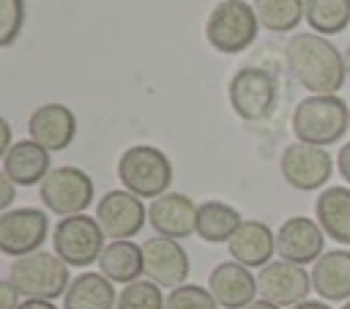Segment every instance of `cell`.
I'll use <instances>...</instances> for the list:
<instances>
[{
	"label": "cell",
	"mask_w": 350,
	"mask_h": 309,
	"mask_svg": "<svg viewBox=\"0 0 350 309\" xmlns=\"http://www.w3.org/2000/svg\"><path fill=\"white\" fill-rule=\"evenodd\" d=\"M290 129L295 142L328 148L350 129V107L339 96H306L295 104Z\"/></svg>",
	"instance_id": "cell-2"
},
{
	"label": "cell",
	"mask_w": 350,
	"mask_h": 309,
	"mask_svg": "<svg viewBox=\"0 0 350 309\" xmlns=\"http://www.w3.org/2000/svg\"><path fill=\"white\" fill-rule=\"evenodd\" d=\"M287 71L312 96H336L347 79L345 52H339L325 36L293 33L284 46Z\"/></svg>",
	"instance_id": "cell-1"
},
{
	"label": "cell",
	"mask_w": 350,
	"mask_h": 309,
	"mask_svg": "<svg viewBox=\"0 0 350 309\" xmlns=\"http://www.w3.org/2000/svg\"><path fill=\"white\" fill-rule=\"evenodd\" d=\"M230 257L246 268H265L276 254V232L260 219H243L227 243Z\"/></svg>",
	"instance_id": "cell-18"
},
{
	"label": "cell",
	"mask_w": 350,
	"mask_h": 309,
	"mask_svg": "<svg viewBox=\"0 0 350 309\" xmlns=\"http://www.w3.org/2000/svg\"><path fill=\"white\" fill-rule=\"evenodd\" d=\"M276 254L284 263L295 265H314L325 254V232L317 219L309 216H290L276 230Z\"/></svg>",
	"instance_id": "cell-12"
},
{
	"label": "cell",
	"mask_w": 350,
	"mask_h": 309,
	"mask_svg": "<svg viewBox=\"0 0 350 309\" xmlns=\"http://www.w3.org/2000/svg\"><path fill=\"white\" fill-rule=\"evenodd\" d=\"M5 279L19 290L22 298H44V301L63 298L71 284L68 265L55 252H44V249L16 257L8 265Z\"/></svg>",
	"instance_id": "cell-4"
},
{
	"label": "cell",
	"mask_w": 350,
	"mask_h": 309,
	"mask_svg": "<svg viewBox=\"0 0 350 309\" xmlns=\"http://www.w3.org/2000/svg\"><path fill=\"white\" fill-rule=\"evenodd\" d=\"M290 309H331V306H328V301H323V298H317V301L306 298V301H301V304H295V306H290Z\"/></svg>",
	"instance_id": "cell-35"
},
{
	"label": "cell",
	"mask_w": 350,
	"mask_h": 309,
	"mask_svg": "<svg viewBox=\"0 0 350 309\" xmlns=\"http://www.w3.org/2000/svg\"><path fill=\"white\" fill-rule=\"evenodd\" d=\"M342 309H350V301H345V306H342Z\"/></svg>",
	"instance_id": "cell-38"
},
{
	"label": "cell",
	"mask_w": 350,
	"mask_h": 309,
	"mask_svg": "<svg viewBox=\"0 0 350 309\" xmlns=\"http://www.w3.org/2000/svg\"><path fill=\"white\" fill-rule=\"evenodd\" d=\"M314 219L325 238L350 246V186H325L314 200Z\"/></svg>",
	"instance_id": "cell-21"
},
{
	"label": "cell",
	"mask_w": 350,
	"mask_h": 309,
	"mask_svg": "<svg viewBox=\"0 0 350 309\" xmlns=\"http://www.w3.org/2000/svg\"><path fill=\"white\" fill-rule=\"evenodd\" d=\"M345 68H347V77H350V46L345 49Z\"/></svg>",
	"instance_id": "cell-37"
},
{
	"label": "cell",
	"mask_w": 350,
	"mask_h": 309,
	"mask_svg": "<svg viewBox=\"0 0 350 309\" xmlns=\"http://www.w3.org/2000/svg\"><path fill=\"white\" fill-rule=\"evenodd\" d=\"M208 290L213 293V298H216V304L221 309H246L260 295L257 276L252 273V268H246V265H241L235 260L219 263L211 271Z\"/></svg>",
	"instance_id": "cell-17"
},
{
	"label": "cell",
	"mask_w": 350,
	"mask_h": 309,
	"mask_svg": "<svg viewBox=\"0 0 350 309\" xmlns=\"http://www.w3.org/2000/svg\"><path fill=\"white\" fill-rule=\"evenodd\" d=\"M14 194H16V183H14L5 172H0V208H3V211H11Z\"/></svg>",
	"instance_id": "cell-31"
},
{
	"label": "cell",
	"mask_w": 350,
	"mask_h": 309,
	"mask_svg": "<svg viewBox=\"0 0 350 309\" xmlns=\"http://www.w3.org/2000/svg\"><path fill=\"white\" fill-rule=\"evenodd\" d=\"M252 5L268 33H293L304 22V0H254Z\"/></svg>",
	"instance_id": "cell-26"
},
{
	"label": "cell",
	"mask_w": 350,
	"mask_h": 309,
	"mask_svg": "<svg viewBox=\"0 0 350 309\" xmlns=\"http://www.w3.org/2000/svg\"><path fill=\"white\" fill-rule=\"evenodd\" d=\"M312 290L328 301H350V249H328L312 265Z\"/></svg>",
	"instance_id": "cell-19"
},
{
	"label": "cell",
	"mask_w": 350,
	"mask_h": 309,
	"mask_svg": "<svg viewBox=\"0 0 350 309\" xmlns=\"http://www.w3.org/2000/svg\"><path fill=\"white\" fill-rule=\"evenodd\" d=\"M246 309H282V306H276V304H271V301H265V298H257V301H252Z\"/></svg>",
	"instance_id": "cell-36"
},
{
	"label": "cell",
	"mask_w": 350,
	"mask_h": 309,
	"mask_svg": "<svg viewBox=\"0 0 350 309\" xmlns=\"http://www.w3.org/2000/svg\"><path fill=\"white\" fill-rule=\"evenodd\" d=\"M115 306H118L115 284L101 271H85L74 276L63 295V309H115Z\"/></svg>",
	"instance_id": "cell-22"
},
{
	"label": "cell",
	"mask_w": 350,
	"mask_h": 309,
	"mask_svg": "<svg viewBox=\"0 0 350 309\" xmlns=\"http://www.w3.org/2000/svg\"><path fill=\"white\" fill-rule=\"evenodd\" d=\"M243 224V216L235 205L221 200H205L197 208V235L205 243H230V238Z\"/></svg>",
	"instance_id": "cell-24"
},
{
	"label": "cell",
	"mask_w": 350,
	"mask_h": 309,
	"mask_svg": "<svg viewBox=\"0 0 350 309\" xmlns=\"http://www.w3.org/2000/svg\"><path fill=\"white\" fill-rule=\"evenodd\" d=\"M118 180L139 200H156L170 191L172 161L156 145H131L118 159Z\"/></svg>",
	"instance_id": "cell-3"
},
{
	"label": "cell",
	"mask_w": 350,
	"mask_h": 309,
	"mask_svg": "<svg viewBox=\"0 0 350 309\" xmlns=\"http://www.w3.org/2000/svg\"><path fill=\"white\" fill-rule=\"evenodd\" d=\"M336 170H339V175L345 178V183L350 186V142H345V145L339 148V153H336Z\"/></svg>",
	"instance_id": "cell-32"
},
{
	"label": "cell",
	"mask_w": 350,
	"mask_h": 309,
	"mask_svg": "<svg viewBox=\"0 0 350 309\" xmlns=\"http://www.w3.org/2000/svg\"><path fill=\"white\" fill-rule=\"evenodd\" d=\"M104 246L107 235L98 219L88 213L66 216L52 230V249L68 268H88L90 263H98Z\"/></svg>",
	"instance_id": "cell-6"
},
{
	"label": "cell",
	"mask_w": 350,
	"mask_h": 309,
	"mask_svg": "<svg viewBox=\"0 0 350 309\" xmlns=\"http://www.w3.org/2000/svg\"><path fill=\"white\" fill-rule=\"evenodd\" d=\"M164 309H219V304H216V298L208 287L186 282V284L167 293Z\"/></svg>",
	"instance_id": "cell-29"
},
{
	"label": "cell",
	"mask_w": 350,
	"mask_h": 309,
	"mask_svg": "<svg viewBox=\"0 0 350 309\" xmlns=\"http://www.w3.org/2000/svg\"><path fill=\"white\" fill-rule=\"evenodd\" d=\"M96 219L109 241H131L145 227L148 208L137 194L126 189H112L98 200Z\"/></svg>",
	"instance_id": "cell-11"
},
{
	"label": "cell",
	"mask_w": 350,
	"mask_h": 309,
	"mask_svg": "<svg viewBox=\"0 0 350 309\" xmlns=\"http://www.w3.org/2000/svg\"><path fill=\"white\" fill-rule=\"evenodd\" d=\"M260 33L254 5L246 0H219L205 19V41L221 55L246 52Z\"/></svg>",
	"instance_id": "cell-5"
},
{
	"label": "cell",
	"mask_w": 350,
	"mask_h": 309,
	"mask_svg": "<svg viewBox=\"0 0 350 309\" xmlns=\"http://www.w3.org/2000/svg\"><path fill=\"white\" fill-rule=\"evenodd\" d=\"M164 304H167V295L161 293V287L156 282L137 279L118 293L115 309H164Z\"/></svg>",
	"instance_id": "cell-27"
},
{
	"label": "cell",
	"mask_w": 350,
	"mask_h": 309,
	"mask_svg": "<svg viewBox=\"0 0 350 309\" xmlns=\"http://www.w3.org/2000/svg\"><path fill=\"white\" fill-rule=\"evenodd\" d=\"M19 309H63V306H55V301H44V298H22Z\"/></svg>",
	"instance_id": "cell-34"
},
{
	"label": "cell",
	"mask_w": 350,
	"mask_h": 309,
	"mask_svg": "<svg viewBox=\"0 0 350 309\" xmlns=\"http://www.w3.org/2000/svg\"><path fill=\"white\" fill-rule=\"evenodd\" d=\"M257 290H260V298H265L276 306H295L309 298L312 273L304 265L273 260L257 271Z\"/></svg>",
	"instance_id": "cell-13"
},
{
	"label": "cell",
	"mask_w": 350,
	"mask_h": 309,
	"mask_svg": "<svg viewBox=\"0 0 350 309\" xmlns=\"http://www.w3.org/2000/svg\"><path fill=\"white\" fill-rule=\"evenodd\" d=\"M27 19V3L25 0H0V46L8 49L22 36Z\"/></svg>",
	"instance_id": "cell-28"
},
{
	"label": "cell",
	"mask_w": 350,
	"mask_h": 309,
	"mask_svg": "<svg viewBox=\"0 0 350 309\" xmlns=\"http://www.w3.org/2000/svg\"><path fill=\"white\" fill-rule=\"evenodd\" d=\"M276 96H279L276 77L262 66L238 68L227 85L230 107L246 123H257V120L271 118V112L276 107Z\"/></svg>",
	"instance_id": "cell-7"
},
{
	"label": "cell",
	"mask_w": 350,
	"mask_h": 309,
	"mask_svg": "<svg viewBox=\"0 0 350 309\" xmlns=\"http://www.w3.org/2000/svg\"><path fill=\"white\" fill-rule=\"evenodd\" d=\"M98 271L112 284H131L145 273L142 246L134 241H109L98 257Z\"/></svg>",
	"instance_id": "cell-23"
},
{
	"label": "cell",
	"mask_w": 350,
	"mask_h": 309,
	"mask_svg": "<svg viewBox=\"0 0 350 309\" xmlns=\"http://www.w3.org/2000/svg\"><path fill=\"white\" fill-rule=\"evenodd\" d=\"M3 172L16 186H41L44 178L52 172L49 150L41 148L36 139H16L14 148L3 156Z\"/></svg>",
	"instance_id": "cell-20"
},
{
	"label": "cell",
	"mask_w": 350,
	"mask_h": 309,
	"mask_svg": "<svg viewBox=\"0 0 350 309\" xmlns=\"http://www.w3.org/2000/svg\"><path fill=\"white\" fill-rule=\"evenodd\" d=\"M19 304H22L19 290H16L8 279L0 282V309H19Z\"/></svg>",
	"instance_id": "cell-30"
},
{
	"label": "cell",
	"mask_w": 350,
	"mask_h": 309,
	"mask_svg": "<svg viewBox=\"0 0 350 309\" xmlns=\"http://www.w3.org/2000/svg\"><path fill=\"white\" fill-rule=\"evenodd\" d=\"M304 19L317 36H336L350 25V0H304Z\"/></svg>",
	"instance_id": "cell-25"
},
{
	"label": "cell",
	"mask_w": 350,
	"mask_h": 309,
	"mask_svg": "<svg viewBox=\"0 0 350 309\" xmlns=\"http://www.w3.org/2000/svg\"><path fill=\"white\" fill-rule=\"evenodd\" d=\"M14 148V134H11V123L5 118H0V156H5Z\"/></svg>",
	"instance_id": "cell-33"
},
{
	"label": "cell",
	"mask_w": 350,
	"mask_h": 309,
	"mask_svg": "<svg viewBox=\"0 0 350 309\" xmlns=\"http://www.w3.org/2000/svg\"><path fill=\"white\" fill-rule=\"evenodd\" d=\"M38 197L44 208L57 213L60 219L85 213L88 205L93 202V178L85 170L71 164L55 167L38 186Z\"/></svg>",
	"instance_id": "cell-8"
},
{
	"label": "cell",
	"mask_w": 350,
	"mask_h": 309,
	"mask_svg": "<svg viewBox=\"0 0 350 309\" xmlns=\"http://www.w3.org/2000/svg\"><path fill=\"white\" fill-rule=\"evenodd\" d=\"M27 134L49 153L66 150L77 137V115L60 101H46L30 112Z\"/></svg>",
	"instance_id": "cell-16"
},
{
	"label": "cell",
	"mask_w": 350,
	"mask_h": 309,
	"mask_svg": "<svg viewBox=\"0 0 350 309\" xmlns=\"http://www.w3.org/2000/svg\"><path fill=\"white\" fill-rule=\"evenodd\" d=\"M49 235V216L44 208H11L0 213V252L8 257H25L41 252Z\"/></svg>",
	"instance_id": "cell-9"
},
{
	"label": "cell",
	"mask_w": 350,
	"mask_h": 309,
	"mask_svg": "<svg viewBox=\"0 0 350 309\" xmlns=\"http://www.w3.org/2000/svg\"><path fill=\"white\" fill-rule=\"evenodd\" d=\"M284 183H290L298 191H323L334 175V159L325 148L306 145V142H290L282 150L279 161Z\"/></svg>",
	"instance_id": "cell-10"
},
{
	"label": "cell",
	"mask_w": 350,
	"mask_h": 309,
	"mask_svg": "<svg viewBox=\"0 0 350 309\" xmlns=\"http://www.w3.org/2000/svg\"><path fill=\"white\" fill-rule=\"evenodd\" d=\"M142 257H145V276L150 282H156L159 287L175 290V287L186 284L191 263H189V254L180 246V241L161 238V235L148 238L142 243Z\"/></svg>",
	"instance_id": "cell-14"
},
{
	"label": "cell",
	"mask_w": 350,
	"mask_h": 309,
	"mask_svg": "<svg viewBox=\"0 0 350 309\" xmlns=\"http://www.w3.org/2000/svg\"><path fill=\"white\" fill-rule=\"evenodd\" d=\"M197 202L189 194L180 191H167L148 205V221L156 235L183 241L197 232Z\"/></svg>",
	"instance_id": "cell-15"
}]
</instances>
